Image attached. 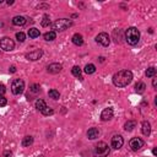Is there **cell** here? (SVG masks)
Returning a JSON list of instances; mask_svg holds the SVG:
<instances>
[{
    "instance_id": "29",
    "label": "cell",
    "mask_w": 157,
    "mask_h": 157,
    "mask_svg": "<svg viewBox=\"0 0 157 157\" xmlns=\"http://www.w3.org/2000/svg\"><path fill=\"white\" fill-rule=\"evenodd\" d=\"M53 113H54V111L50 107H46L42 111V114H43V115H52V114H53Z\"/></svg>"
},
{
    "instance_id": "35",
    "label": "cell",
    "mask_w": 157,
    "mask_h": 157,
    "mask_svg": "<svg viewBox=\"0 0 157 157\" xmlns=\"http://www.w3.org/2000/svg\"><path fill=\"white\" fill-rule=\"evenodd\" d=\"M4 156H5V157H9V156H11V152H5V154H4Z\"/></svg>"
},
{
    "instance_id": "8",
    "label": "cell",
    "mask_w": 157,
    "mask_h": 157,
    "mask_svg": "<svg viewBox=\"0 0 157 157\" xmlns=\"http://www.w3.org/2000/svg\"><path fill=\"white\" fill-rule=\"evenodd\" d=\"M96 42H97L98 44H101L102 47H108V46H109V43H111V38H109V36H108L107 33L102 32V33H99L98 36L96 37Z\"/></svg>"
},
{
    "instance_id": "10",
    "label": "cell",
    "mask_w": 157,
    "mask_h": 157,
    "mask_svg": "<svg viewBox=\"0 0 157 157\" xmlns=\"http://www.w3.org/2000/svg\"><path fill=\"white\" fill-rule=\"evenodd\" d=\"M43 55V50L42 49H36V50H32L30 52V53L26 54V58H27L28 60H32V62H34V60H39L42 58Z\"/></svg>"
},
{
    "instance_id": "32",
    "label": "cell",
    "mask_w": 157,
    "mask_h": 157,
    "mask_svg": "<svg viewBox=\"0 0 157 157\" xmlns=\"http://www.w3.org/2000/svg\"><path fill=\"white\" fill-rule=\"evenodd\" d=\"M6 92V89H5V86L4 85H0V96H4Z\"/></svg>"
},
{
    "instance_id": "34",
    "label": "cell",
    "mask_w": 157,
    "mask_h": 157,
    "mask_svg": "<svg viewBox=\"0 0 157 157\" xmlns=\"http://www.w3.org/2000/svg\"><path fill=\"white\" fill-rule=\"evenodd\" d=\"M15 71H16V68L15 66H11L10 68V72H15Z\"/></svg>"
},
{
    "instance_id": "7",
    "label": "cell",
    "mask_w": 157,
    "mask_h": 157,
    "mask_svg": "<svg viewBox=\"0 0 157 157\" xmlns=\"http://www.w3.org/2000/svg\"><path fill=\"white\" fill-rule=\"evenodd\" d=\"M144 145H145V142H144V140L140 138H133L132 140L129 141V146L133 151H139L140 149H142Z\"/></svg>"
},
{
    "instance_id": "2",
    "label": "cell",
    "mask_w": 157,
    "mask_h": 157,
    "mask_svg": "<svg viewBox=\"0 0 157 157\" xmlns=\"http://www.w3.org/2000/svg\"><path fill=\"white\" fill-rule=\"evenodd\" d=\"M125 41L130 46H136L140 41V31L136 27H129L125 31Z\"/></svg>"
},
{
    "instance_id": "19",
    "label": "cell",
    "mask_w": 157,
    "mask_h": 157,
    "mask_svg": "<svg viewBox=\"0 0 157 157\" xmlns=\"http://www.w3.org/2000/svg\"><path fill=\"white\" fill-rule=\"evenodd\" d=\"M44 39L47 42H52V41H54V39L56 38V33L54 32V31H49V32H47V33H44Z\"/></svg>"
},
{
    "instance_id": "21",
    "label": "cell",
    "mask_w": 157,
    "mask_h": 157,
    "mask_svg": "<svg viewBox=\"0 0 157 157\" xmlns=\"http://www.w3.org/2000/svg\"><path fill=\"white\" fill-rule=\"evenodd\" d=\"M34 106H36V108H37L39 112H42V111L47 107V104H46V102L43 101V99H37L36 103H34Z\"/></svg>"
},
{
    "instance_id": "28",
    "label": "cell",
    "mask_w": 157,
    "mask_h": 157,
    "mask_svg": "<svg viewBox=\"0 0 157 157\" xmlns=\"http://www.w3.org/2000/svg\"><path fill=\"white\" fill-rule=\"evenodd\" d=\"M16 39L19 42H25V39H26V34L23 32H17L16 33Z\"/></svg>"
},
{
    "instance_id": "6",
    "label": "cell",
    "mask_w": 157,
    "mask_h": 157,
    "mask_svg": "<svg viewBox=\"0 0 157 157\" xmlns=\"http://www.w3.org/2000/svg\"><path fill=\"white\" fill-rule=\"evenodd\" d=\"M25 90V81L21 80V78H17V80H15L14 82H12L11 85V92L14 95H21L23 92Z\"/></svg>"
},
{
    "instance_id": "11",
    "label": "cell",
    "mask_w": 157,
    "mask_h": 157,
    "mask_svg": "<svg viewBox=\"0 0 157 157\" xmlns=\"http://www.w3.org/2000/svg\"><path fill=\"white\" fill-rule=\"evenodd\" d=\"M62 69H63V65L62 64H59V63H52L48 65V68H47V70L49 74H59L60 71H62Z\"/></svg>"
},
{
    "instance_id": "5",
    "label": "cell",
    "mask_w": 157,
    "mask_h": 157,
    "mask_svg": "<svg viewBox=\"0 0 157 157\" xmlns=\"http://www.w3.org/2000/svg\"><path fill=\"white\" fill-rule=\"evenodd\" d=\"M0 48L5 52H11L15 48V42L9 37H4L0 39Z\"/></svg>"
},
{
    "instance_id": "16",
    "label": "cell",
    "mask_w": 157,
    "mask_h": 157,
    "mask_svg": "<svg viewBox=\"0 0 157 157\" xmlns=\"http://www.w3.org/2000/svg\"><path fill=\"white\" fill-rule=\"evenodd\" d=\"M26 17L23 16H15L14 19H12V23H14L15 26H23L26 23Z\"/></svg>"
},
{
    "instance_id": "37",
    "label": "cell",
    "mask_w": 157,
    "mask_h": 157,
    "mask_svg": "<svg viewBox=\"0 0 157 157\" xmlns=\"http://www.w3.org/2000/svg\"><path fill=\"white\" fill-rule=\"evenodd\" d=\"M152 154H154L155 156L157 155V150H156V147H155V149H154V150H152Z\"/></svg>"
},
{
    "instance_id": "36",
    "label": "cell",
    "mask_w": 157,
    "mask_h": 157,
    "mask_svg": "<svg viewBox=\"0 0 157 157\" xmlns=\"http://www.w3.org/2000/svg\"><path fill=\"white\" fill-rule=\"evenodd\" d=\"M12 4H14V1H12V0H7V5H12Z\"/></svg>"
},
{
    "instance_id": "30",
    "label": "cell",
    "mask_w": 157,
    "mask_h": 157,
    "mask_svg": "<svg viewBox=\"0 0 157 157\" xmlns=\"http://www.w3.org/2000/svg\"><path fill=\"white\" fill-rule=\"evenodd\" d=\"M31 91H32L33 93H38L39 91H41V86L37 85V84H33V85L31 86Z\"/></svg>"
},
{
    "instance_id": "4",
    "label": "cell",
    "mask_w": 157,
    "mask_h": 157,
    "mask_svg": "<svg viewBox=\"0 0 157 157\" xmlns=\"http://www.w3.org/2000/svg\"><path fill=\"white\" fill-rule=\"evenodd\" d=\"M93 152H95L96 157H107L108 155H109V146H108L106 142L101 141L95 146Z\"/></svg>"
},
{
    "instance_id": "13",
    "label": "cell",
    "mask_w": 157,
    "mask_h": 157,
    "mask_svg": "<svg viewBox=\"0 0 157 157\" xmlns=\"http://www.w3.org/2000/svg\"><path fill=\"white\" fill-rule=\"evenodd\" d=\"M99 134H101V132H99L98 128H91V129H89V132H87V138H89L90 140H95V139H97L99 136Z\"/></svg>"
},
{
    "instance_id": "12",
    "label": "cell",
    "mask_w": 157,
    "mask_h": 157,
    "mask_svg": "<svg viewBox=\"0 0 157 157\" xmlns=\"http://www.w3.org/2000/svg\"><path fill=\"white\" fill-rule=\"evenodd\" d=\"M113 118V109L112 108H106V109H103L102 113H101V120L102 121H108L111 120Z\"/></svg>"
},
{
    "instance_id": "23",
    "label": "cell",
    "mask_w": 157,
    "mask_h": 157,
    "mask_svg": "<svg viewBox=\"0 0 157 157\" xmlns=\"http://www.w3.org/2000/svg\"><path fill=\"white\" fill-rule=\"evenodd\" d=\"M95 71H96V66L93 64H87L85 66V72L87 75H91V74H93Z\"/></svg>"
},
{
    "instance_id": "27",
    "label": "cell",
    "mask_w": 157,
    "mask_h": 157,
    "mask_svg": "<svg viewBox=\"0 0 157 157\" xmlns=\"http://www.w3.org/2000/svg\"><path fill=\"white\" fill-rule=\"evenodd\" d=\"M155 74H156V69H155L154 66H150V68L146 70V76H147V77H154Z\"/></svg>"
},
{
    "instance_id": "39",
    "label": "cell",
    "mask_w": 157,
    "mask_h": 157,
    "mask_svg": "<svg viewBox=\"0 0 157 157\" xmlns=\"http://www.w3.org/2000/svg\"><path fill=\"white\" fill-rule=\"evenodd\" d=\"M0 27H1V23H0Z\"/></svg>"
},
{
    "instance_id": "3",
    "label": "cell",
    "mask_w": 157,
    "mask_h": 157,
    "mask_svg": "<svg viewBox=\"0 0 157 157\" xmlns=\"http://www.w3.org/2000/svg\"><path fill=\"white\" fill-rule=\"evenodd\" d=\"M71 26H72V21L70 19H60V20H56L52 25V27H53V31L56 33V32H63L69 27H71Z\"/></svg>"
},
{
    "instance_id": "17",
    "label": "cell",
    "mask_w": 157,
    "mask_h": 157,
    "mask_svg": "<svg viewBox=\"0 0 157 157\" xmlns=\"http://www.w3.org/2000/svg\"><path fill=\"white\" fill-rule=\"evenodd\" d=\"M135 126H136V123H135L134 120H128L124 124V130H125V132H133Z\"/></svg>"
},
{
    "instance_id": "14",
    "label": "cell",
    "mask_w": 157,
    "mask_h": 157,
    "mask_svg": "<svg viewBox=\"0 0 157 157\" xmlns=\"http://www.w3.org/2000/svg\"><path fill=\"white\" fill-rule=\"evenodd\" d=\"M141 132H142V134L145 135V136H149V135L151 134V124L147 120L142 121V124H141Z\"/></svg>"
},
{
    "instance_id": "15",
    "label": "cell",
    "mask_w": 157,
    "mask_h": 157,
    "mask_svg": "<svg viewBox=\"0 0 157 157\" xmlns=\"http://www.w3.org/2000/svg\"><path fill=\"white\" fill-rule=\"evenodd\" d=\"M71 41H72V43L75 46H82L84 44V38H82V36L80 33H75L72 36V38H71Z\"/></svg>"
},
{
    "instance_id": "24",
    "label": "cell",
    "mask_w": 157,
    "mask_h": 157,
    "mask_svg": "<svg viewBox=\"0 0 157 157\" xmlns=\"http://www.w3.org/2000/svg\"><path fill=\"white\" fill-rule=\"evenodd\" d=\"M71 74L75 77H78V78H82V76H81V69H80V66H74L72 69H71Z\"/></svg>"
},
{
    "instance_id": "38",
    "label": "cell",
    "mask_w": 157,
    "mask_h": 157,
    "mask_svg": "<svg viewBox=\"0 0 157 157\" xmlns=\"http://www.w3.org/2000/svg\"><path fill=\"white\" fill-rule=\"evenodd\" d=\"M0 4H3V0H0Z\"/></svg>"
},
{
    "instance_id": "33",
    "label": "cell",
    "mask_w": 157,
    "mask_h": 157,
    "mask_svg": "<svg viewBox=\"0 0 157 157\" xmlns=\"http://www.w3.org/2000/svg\"><path fill=\"white\" fill-rule=\"evenodd\" d=\"M156 84H157V81H156V78H154V80H152V86H154L155 89H156Z\"/></svg>"
},
{
    "instance_id": "26",
    "label": "cell",
    "mask_w": 157,
    "mask_h": 157,
    "mask_svg": "<svg viewBox=\"0 0 157 157\" xmlns=\"http://www.w3.org/2000/svg\"><path fill=\"white\" fill-rule=\"evenodd\" d=\"M50 25V17L48 15H44L43 16V20H42V26L43 27H48Z\"/></svg>"
},
{
    "instance_id": "22",
    "label": "cell",
    "mask_w": 157,
    "mask_h": 157,
    "mask_svg": "<svg viewBox=\"0 0 157 157\" xmlns=\"http://www.w3.org/2000/svg\"><path fill=\"white\" fill-rule=\"evenodd\" d=\"M22 146L23 147H28L30 145H32L33 144V138L32 136H25L23 139H22Z\"/></svg>"
},
{
    "instance_id": "20",
    "label": "cell",
    "mask_w": 157,
    "mask_h": 157,
    "mask_svg": "<svg viewBox=\"0 0 157 157\" xmlns=\"http://www.w3.org/2000/svg\"><path fill=\"white\" fill-rule=\"evenodd\" d=\"M28 36H30V38H37L41 36V32H39V30L32 27L28 30Z\"/></svg>"
},
{
    "instance_id": "31",
    "label": "cell",
    "mask_w": 157,
    "mask_h": 157,
    "mask_svg": "<svg viewBox=\"0 0 157 157\" xmlns=\"http://www.w3.org/2000/svg\"><path fill=\"white\" fill-rule=\"evenodd\" d=\"M7 104V99L4 96H0V107H4Z\"/></svg>"
},
{
    "instance_id": "9",
    "label": "cell",
    "mask_w": 157,
    "mask_h": 157,
    "mask_svg": "<svg viewBox=\"0 0 157 157\" xmlns=\"http://www.w3.org/2000/svg\"><path fill=\"white\" fill-rule=\"evenodd\" d=\"M111 145L114 150H119L121 146L124 145V139L121 135H114L112 138V141H111Z\"/></svg>"
},
{
    "instance_id": "1",
    "label": "cell",
    "mask_w": 157,
    "mask_h": 157,
    "mask_svg": "<svg viewBox=\"0 0 157 157\" xmlns=\"http://www.w3.org/2000/svg\"><path fill=\"white\" fill-rule=\"evenodd\" d=\"M133 81V72L130 70H120L113 76V84L117 87H125Z\"/></svg>"
},
{
    "instance_id": "25",
    "label": "cell",
    "mask_w": 157,
    "mask_h": 157,
    "mask_svg": "<svg viewBox=\"0 0 157 157\" xmlns=\"http://www.w3.org/2000/svg\"><path fill=\"white\" fill-rule=\"evenodd\" d=\"M48 95H49V97L50 98H53V99H59L60 98V93H59V91H56V90H49V92H48Z\"/></svg>"
},
{
    "instance_id": "18",
    "label": "cell",
    "mask_w": 157,
    "mask_h": 157,
    "mask_svg": "<svg viewBox=\"0 0 157 157\" xmlns=\"http://www.w3.org/2000/svg\"><path fill=\"white\" fill-rule=\"evenodd\" d=\"M145 90H146V85L144 84V82H138L136 85H135V91L139 93V95H141L145 92Z\"/></svg>"
}]
</instances>
